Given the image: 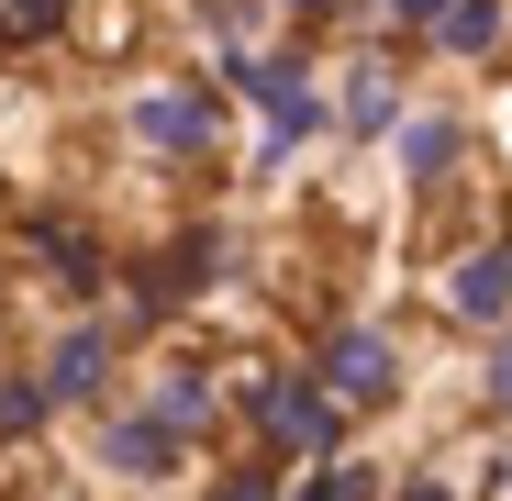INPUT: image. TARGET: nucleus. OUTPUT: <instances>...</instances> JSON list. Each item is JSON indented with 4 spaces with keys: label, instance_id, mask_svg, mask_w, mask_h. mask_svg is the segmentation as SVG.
I'll return each instance as SVG.
<instances>
[{
    "label": "nucleus",
    "instance_id": "obj_1",
    "mask_svg": "<svg viewBox=\"0 0 512 501\" xmlns=\"http://www.w3.org/2000/svg\"><path fill=\"white\" fill-rule=\"evenodd\" d=\"M323 390L346 401V412H379V401L401 390V368H390V334H379V323H346V334L323 346Z\"/></svg>",
    "mask_w": 512,
    "mask_h": 501
},
{
    "label": "nucleus",
    "instance_id": "obj_2",
    "mask_svg": "<svg viewBox=\"0 0 512 501\" xmlns=\"http://www.w3.org/2000/svg\"><path fill=\"white\" fill-rule=\"evenodd\" d=\"M334 412H346V401H334L323 379H279V390H256V424H268L290 457H334Z\"/></svg>",
    "mask_w": 512,
    "mask_h": 501
},
{
    "label": "nucleus",
    "instance_id": "obj_3",
    "mask_svg": "<svg viewBox=\"0 0 512 501\" xmlns=\"http://www.w3.org/2000/svg\"><path fill=\"white\" fill-rule=\"evenodd\" d=\"M134 134L167 145V156H201V145H212V101H201V90H145V101H134Z\"/></svg>",
    "mask_w": 512,
    "mask_h": 501
},
{
    "label": "nucleus",
    "instance_id": "obj_4",
    "mask_svg": "<svg viewBox=\"0 0 512 501\" xmlns=\"http://www.w3.org/2000/svg\"><path fill=\"white\" fill-rule=\"evenodd\" d=\"M446 312L457 323H512V245H479V257L446 279Z\"/></svg>",
    "mask_w": 512,
    "mask_h": 501
},
{
    "label": "nucleus",
    "instance_id": "obj_5",
    "mask_svg": "<svg viewBox=\"0 0 512 501\" xmlns=\"http://www.w3.org/2000/svg\"><path fill=\"white\" fill-rule=\"evenodd\" d=\"M101 379H112V346H101V334H67L56 368H45V390H56V401H90Z\"/></svg>",
    "mask_w": 512,
    "mask_h": 501
},
{
    "label": "nucleus",
    "instance_id": "obj_6",
    "mask_svg": "<svg viewBox=\"0 0 512 501\" xmlns=\"http://www.w3.org/2000/svg\"><path fill=\"white\" fill-rule=\"evenodd\" d=\"M435 45H446V56H490V45H501V0H457V12L435 23Z\"/></svg>",
    "mask_w": 512,
    "mask_h": 501
},
{
    "label": "nucleus",
    "instance_id": "obj_7",
    "mask_svg": "<svg viewBox=\"0 0 512 501\" xmlns=\"http://www.w3.org/2000/svg\"><path fill=\"white\" fill-rule=\"evenodd\" d=\"M446 156H457V123H446V112H423V123H401V167H412V179H435Z\"/></svg>",
    "mask_w": 512,
    "mask_h": 501
},
{
    "label": "nucleus",
    "instance_id": "obj_8",
    "mask_svg": "<svg viewBox=\"0 0 512 501\" xmlns=\"http://www.w3.org/2000/svg\"><path fill=\"white\" fill-rule=\"evenodd\" d=\"M301 501H379V479H368V468H357V457H323V468H312V490H301Z\"/></svg>",
    "mask_w": 512,
    "mask_h": 501
},
{
    "label": "nucleus",
    "instance_id": "obj_9",
    "mask_svg": "<svg viewBox=\"0 0 512 501\" xmlns=\"http://www.w3.org/2000/svg\"><path fill=\"white\" fill-rule=\"evenodd\" d=\"M346 112H357V123H390V78H379V67H368L357 90H346Z\"/></svg>",
    "mask_w": 512,
    "mask_h": 501
},
{
    "label": "nucleus",
    "instance_id": "obj_10",
    "mask_svg": "<svg viewBox=\"0 0 512 501\" xmlns=\"http://www.w3.org/2000/svg\"><path fill=\"white\" fill-rule=\"evenodd\" d=\"M45 23H67V0H23V12L0 23V34H45Z\"/></svg>",
    "mask_w": 512,
    "mask_h": 501
},
{
    "label": "nucleus",
    "instance_id": "obj_11",
    "mask_svg": "<svg viewBox=\"0 0 512 501\" xmlns=\"http://www.w3.org/2000/svg\"><path fill=\"white\" fill-rule=\"evenodd\" d=\"M401 12H412V23H446V12H457V0H401Z\"/></svg>",
    "mask_w": 512,
    "mask_h": 501
},
{
    "label": "nucleus",
    "instance_id": "obj_12",
    "mask_svg": "<svg viewBox=\"0 0 512 501\" xmlns=\"http://www.w3.org/2000/svg\"><path fill=\"white\" fill-rule=\"evenodd\" d=\"M490 401H512V346H501V368H490Z\"/></svg>",
    "mask_w": 512,
    "mask_h": 501
},
{
    "label": "nucleus",
    "instance_id": "obj_13",
    "mask_svg": "<svg viewBox=\"0 0 512 501\" xmlns=\"http://www.w3.org/2000/svg\"><path fill=\"white\" fill-rule=\"evenodd\" d=\"M401 501H446V490H435V479H401Z\"/></svg>",
    "mask_w": 512,
    "mask_h": 501
},
{
    "label": "nucleus",
    "instance_id": "obj_14",
    "mask_svg": "<svg viewBox=\"0 0 512 501\" xmlns=\"http://www.w3.org/2000/svg\"><path fill=\"white\" fill-rule=\"evenodd\" d=\"M290 12H323V0H290Z\"/></svg>",
    "mask_w": 512,
    "mask_h": 501
}]
</instances>
